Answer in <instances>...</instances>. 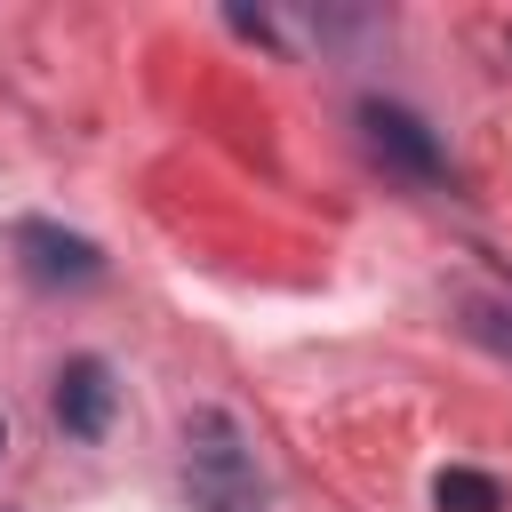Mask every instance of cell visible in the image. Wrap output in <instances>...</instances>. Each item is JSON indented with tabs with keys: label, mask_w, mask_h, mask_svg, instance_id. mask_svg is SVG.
Segmentation results:
<instances>
[{
	"label": "cell",
	"mask_w": 512,
	"mask_h": 512,
	"mask_svg": "<svg viewBox=\"0 0 512 512\" xmlns=\"http://www.w3.org/2000/svg\"><path fill=\"white\" fill-rule=\"evenodd\" d=\"M112 400H120V384H112V368H104L96 352L64 360V368H56V384H48V416H56V432H64V440H104Z\"/></svg>",
	"instance_id": "obj_3"
},
{
	"label": "cell",
	"mask_w": 512,
	"mask_h": 512,
	"mask_svg": "<svg viewBox=\"0 0 512 512\" xmlns=\"http://www.w3.org/2000/svg\"><path fill=\"white\" fill-rule=\"evenodd\" d=\"M432 504H440V512H504V488H496V472L448 464V472L432 480Z\"/></svg>",
	"instance_id": "obj_5"
},
{
	"label": "cell",
	"mask_w": 512,
	"mask_h": 512,
	"mask_svg": "<svg viewBox=\"0 0 512 512\" xmlns=\"http://www.w3.org/2000/svg\"><path fill=\"white\" fill-rule=\"evenodd\" d=\"M184 496L192 512H264V472L232 408H192L184 416Z\"/></svg>",
	"instance_id": "obj_1"
},
{
	"label": "cell",
	"mask_w": 512,
	"mask_h": 512,
	"mask_svg": "<svg viewBox=\"0 0 512 512\" xmlns=\"http://www.w3.org/2000/svg\"><path fill=\"white\" fill-rule=\"evenodd\" d=\"M472 336H480L488 352H512V304H488V296H480V304H472Z\"/></svg>",
	"instance_id": "obj_6"
},
{
	"label": "cell",
	"mask_w": 512,
	"mask_h": 512,
	"mask_svg": "<svg viewBox=\"0 0 512 512\" xmlns=\"http://www.w3.org/2000/svg\"><path fill=\"white\" fill-rule=\"evenodd\" d=\"M0 456H8V416H0Z\"/></svg>",
	"instance_id": "obj_7"
},
{
	"label": "cell",
	"mask_w": 512,
	"mask_h": 512,
	"mask_svg": "<svg viewBox=\"0 0 512 512\" xmlns=\"http://www.w3.org/2000/svg\"><path fill=\"white\" fill-rule=\"evenodd\" d=\"M16 256H24V272L40 288H88V280H104V248L80 240V232H64V224H48V216L16 224Z\"/></svg>",
	"instance_id": "obj_2"
},
{
	"label": "cell",
	"mask_w": 512,
	"mask_h": 512,
	"mask_svg": "<svg viewBox=\"0 0 512 512\" xmlns=\"http://www.w3.org/2000/svg\"><path fill=\"white\" fill-rule=\"evenodd\" d=\"M360 128H368V152L392 160L400 176H416V184H440V176H448V160H440V144H432V128H424L416 112L368 96V104H360Z\"/></svg>",
	"instance_id": "obj_4"
}]
</instances>
